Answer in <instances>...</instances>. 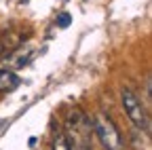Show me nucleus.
Wrapping results in <instances>:
<instances>
[{"label":"nucleus","instance_id":"2","mask_svg":"<svg viewBox=\"0 0 152 150\" xmlns=\"http://www.w3.org/2000/svg\"><path fill=\"white\" fill-rule=\"evenodd\" d=\"M121 102H123V108L127 112V116L131 119V123L137 125V127L148 129V112L142 106V102L137 100L135 93H133L131 89H123L121 91Z\"/></svg>","mask_w":152,"mask_h":150},{"label":"nucleus","instance_id":"3","mask_svg":"<svg viewBox=\"0 0 152 150\" xmlns=\"http://www.w3.org/2000/svg\"><path fill=\"white\" fill-rule=\"evenodd\" d=\"M19 85V76L11 70H0V91H13Z\"/></svg>","mask_w":152,"mask_h":150},{"label":"nucleus","instance_id":"7","mask_svg":"<svg viewBox=\"0 0 152 150\" xmlns=\"http://www.w3.org/2000/svg\"><path fill=\"white\" fill-rule=\"evenodd\" d=\"M0 53H2V45H0Z\"/></svg>","mask_w":152,"mask_h":150},{"label":"nucleus","instance_id":"1","mask_svg":"<svg viewBox=\"0 0 152 150\" xmlns=\"http://www.w3.org/2000/svg\"><path fill=\"white\" fill-rule=\"evenodd\" d=\"M93 129H95V133H97V138L106 150H123V138L118 133L116 125H114V121L108 114H104V112L95 114Z\"/></svg>","mask_w":152,"mask_h":150},{"label":"nucleus","instance_id":"5","mask_svg":"<svg viewBox=\"0 0 152 150\" xmlns=\"http://www.w3.org/2000/svg\"><path fill=\"white\" fill-rule=\"evenodd\" d=\"M57 26H59V28H68V26H70V15H68V13L59 15V19H57Z\"/></svg>","mask_w":152,"mask_h":150},{"label":"nucleus","instance_id":"4","mask_svg":"<svg viewBox=\"0 0 152 150\" xmlns=\"http://www.w3.org/2000/svg\"><path fill=\"white\" fill-rule=\"evenodd\" d=\"M53 150H72V144H70V138L64 133V131H57L53 135V144H51Z\"/></svg>","mask_w":152,"mask_h":150},{"label":"nucleus","instance_id":"6","mask_svg":"<svg viewBox=\"0 0 152 150\" xmlns=\"http://www.w3.org/2000/svg\"><path fill=\"white\" fill-rule=\"evenodd\" d=\"M70 144H72V150H89V146H87L85 142H76V140L72 142V140H70Z\"/></svg>","mask_w":152,"mask_h":150}]
</instances>
